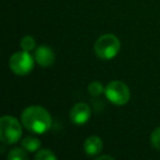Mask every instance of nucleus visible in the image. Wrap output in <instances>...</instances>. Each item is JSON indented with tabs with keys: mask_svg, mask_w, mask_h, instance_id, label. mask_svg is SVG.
Returning a JSON list of instances; mask_svg holds the SVG:
<instances>
[{
	"mask_svg": "<svg viewBox=\"0 0 160 160\" xmlns=\"http://www.w3.org/2000/svg\"><path fill=\"white\" fill-rule=\"evenodd\" d=\"M98 160H103V159H109V160H113V157L111 156H101V157H97Z\"/></svg>",
	"mask_w": 160,
	"mask_h": 160,
	"instance_id": "nucleus-15",
	"label": "nucleus"
},
{
	"mask_svg": "<svg viewBox=\"0 0 160 160\" xmlns=\"http://www.w3.org/2000/svg\"><path fill=\"white\" fill-rule=\"evenodd\" d=\"M85 152L88 156H97L98 153H100L103 149V142L100 137L98 136H90L89 138L85 140Z\"/></svg>",
	"mask_w": 160,
	"mask_h": 160,
	"instance_id": "nucleus-8",
	"label": "nucleus"
},
{
	"mask_svg": "<svg viewBox=\"0 0 160 160\" xmlns=\"http://www.w3.org/2000/svg\"><path fill=\"white\" fill-rule=\"evenodd\" d=\"M91 115L90 108L86 103H77L69 112V118L71 122L76 125H83L87 123Z\"/></svg>",
	"mask_w": 160,
	"mask_h": 160,
	"instance_id": "nucleus-6",
	"label": "nucleus"
},
{
	"mask_svg": "<svg viewBox=\"0 0 160 160\" xmlns=\"http://www.w3.org/2000/svg\"><path fill=\"white\" fill-rule=\"evenodd\" d=\"M121 49V42L113 34H104L97 40L94 44L96 55L101 59H112L118 54Z\"/></svg>",
	"mask_w": 160,
	"mask_h": 160,
	"instance_id": "nucleus-2",
	"label": "nucleus"
},
{
	"mask_svg": "<svg viewBox=\"0 0 160 160\" xmlns=\"http://www.w3.org/2000/svg\"><path fill=\"white\" fill-rule=\"evenodd\" d=\"M150 140H151V145H152L156 149L160 150V127L156 128L155 131L152 132Z\"/></svg>",
	"mask_w": 160,
	"mask_h": 160,
	"instance_id": "nucleus-14",
	"label": "nucleus"
},
{
	"mask_svg": "<svg viewBox=\"0 0 160 160\" xmlns=\"http://www.w3.org/2000/svg\"><path fill=\"white\" fill-rule=\"evenodd\" d=\"M35 60L40 66L48 67L53 65L55 60L54 52L48 46H40L35 52Z\"/></svg>",
	"mask_w": 160,
	"mask_h": 160,
	"instance_id": "nucleus-7",
	"label": "nucleus"
},
{
	"mask_svg": "<svg viewBox=\"0 0 160 160\" xmlns=\"http://www.w3.org/2000/svg\"><path fill=\"white\" fill-rule=\"evenodd\" d=\"M35 47V40L31 35H27L21 40V48L25 52H31Z\"/></svg>",
	"mask_w": 160,
	"mask_h": 160,
	"instance_id": "nucleus-11",
	"label": "nucleus"
},
{
	"mask_svg": "<svg viewBox=\"0 0 160 160\" xmlns=\"http://www.w3.org/2000/svg\"><path fill=\"white\" fill-rule=\"evenodd\" d=\"M9 66L16 75L25 76L32 71L34 67V59L29 52H17L10 57Z\"/></svg>",
	"mask_w": 160,
	"mask_h": 160,
	"instance_id": "nucleus-5",
	"label": "nucleus"
},
{
	"mask_svg": "<svg viewBox=\"0 0 160 160\" xmlns=\"http://www.w3.org/2000/svg\"><path fill=\"white\" fill-rule=\"evenodd\" d=\"M36 160H56L57 157L54 155L53 151H51L49 149H43V150L38 151L35 155Z\"/></svg>",
	"mask_w": 160,
	"mask_h": 160,
	"instance_id": "nucleus-12",
	"label": "nucleus"
},
{
	"mask_svg": "<svg viewBox=\"0 0 160 160\" xmlns=\"http://www.w3.org/2000/svg\"><path fill=\"white\" fill-rule=\"evenodd\" d=\"M88 90H89L90 94L93 97H99L101 93L103 92V86L101 85V82H99V81H93V82H91L89 85V87H88Z\"/></svg>",
	"mask_w": 160,
	"mask_h": 160,
	"instance_id": "nucleus-13",
	"label": "nucleus"
},
{
	"mask_svg": "<svg viewBox=\"0 0 160 160\" xmlns=\"http://www.w3.org/2000/svg\"><path fill=\"white\" fill-rule=\"evenodd\" d=\"M8 159L10 160H27L28 155L24 148H14L8 155Z\"/></svg>",
	"mask_w": 160,
	"mask_h": 160,
	"instance_id": "nucleus-10",
	"label": "nucleus"
},
{
	"mask_svg": "<svg viewBox=\"0 0 160 160\" xmlns=\"http://www.w3.org/2000/svg\"><path fill=\"white\" fill-rule=\"evenodd\" d=\"M104 92L108 100L115 105H124L131 99V92L128 87L120 80L111 81L107 86Z\"/></svg>",
	"mask_w": 160,
	"mask_h": 160,
	"instance_id": "nucleus-4",
	"label": "nucleus"
},
{
	"mask_svg": "<svg viewBox=\"0 0 160 160\" xmlns=\"http://www.w3.org/2000/svg\"><path fill=\"white\" fill-rule=\"evenodd\" d=\"M22 124L34 134H44L52 127V116L44 108L38 105L29 107L22 112Z\"/></svg>",
	"mask_w": 160,
	"mask_h": 160,
	"instance_id": "nucleus-1",
	"label": "nucleus"
},
{
	"mask_svg": "<svg viewBox=\"0 0 160 160\" xmlns=\"http://www.w3.org/2000/svg\"><path fill=\"white\" fill-rule=\"evenodd\" d=\"M22 136V128L17 118L5 115L0 118V139L5 144H16Z\"/></svg>",
	"mask_w": 160,
	"mask_h": 160,
	"instance_id": "nucleus-3",
	"label": "nucleus"
},
{
	"mask_svg": "<svg viewBox=\"0 0 160 160\" xmlns=\"http://www.w3.org/2000/svg\"><path fill=\"white\" fill-rule=\"evenodd\" d=\"M22 147L27 151L34 152V151H36L41 147V142L38 138L29 136V137L24 138V139L22 140Z\"/></svg>",
	"mask_w": 160,
	"mask_h": 160,
	"instance_id": "nucleus-9",
	"label": "nucleus"
}]
</instances>
